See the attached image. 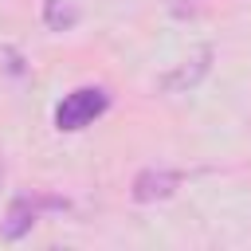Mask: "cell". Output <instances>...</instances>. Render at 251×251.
<instances>
[{"label": "cell", "mask_w": 251, "mask_h": 251, "mask_svg": "<svg viewBox=\"0 0 251 251\" xmlns=\"http://www.w3.org/2000/svg\"><path fill=\"white\" fill-rule=\"evenodd\" d=\"M106 106H110V94H106L102 86H78V90H71V94L55 106V129L78 133V129H86L94 118H102Z\"/></svg>", "instance_id": "1"}, {"label": "cell", "mask_w": 251, "mask_h": 251, "mask_svg": "<svg viewBox=\"0 0 251 251\" xmlns=\"http://www.w3.org/2000/svg\"><path fill=\"white\" fill-rule=\"evenodd\" d=\"M43 212H67V200L47 196V192H24V196H16V200L8 204V216H4V224H0V235H4L8 243L24 239Z\"/></svg>", "instance_id": "2"}, {"label": "cell", "mask_w": 251, "mask_h": 251, "mask_svg": "<svg viewBox=\"0 0 251 251\" xmlns=\"http://www.w3.org/2000/svg\"><path fill=\"white\" fill-rule=\"evenodd\" d=\"M176 188H180V173L176 169H141L133 176L129 196L137 204H157V200H169Z\"/></svg>", "instance_id": "3"}, {"label": "cell", "mask_w": 251, "mask_h": 251, "mask_svg": "<svg viewBox=\"0 0 251 251\" xmlns=\"http://www.w3.org/2000/svg\"><path fill=\"white\" fill-rule=\"evenodd\" d=\"M208 67H212V47H200L192 59H184L176 71H169V75L161 78V90H169V94H184V90L200 86V78L208 75Z\"/></svg>", "instance_id": "4"}, {"label": "cell", "mask_w": 251, "mask_h": 251, "mask_svg": "<svg viewBox=\"0 0 251 251\" xmlns=\"http://www.w3.org/2000/svg\"><path fill=\"white\" fill-rule=\"evenodd\" d=\"M43 24L51 31H71L78 24V8L71 0H43Z\"/></svg>", "instance_id": "5"}]
</instances>
